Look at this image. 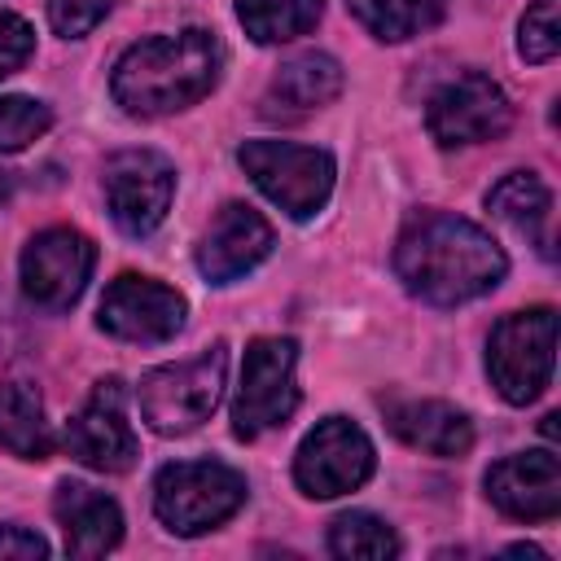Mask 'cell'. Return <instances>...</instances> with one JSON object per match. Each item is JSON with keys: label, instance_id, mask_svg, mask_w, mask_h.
<instances>
[{"label": "cell", "instance_id": "obj_1", "mask_svg": "<svg viewBox=\"0 0 561 561\" xmlns=\"http://www.w3.org/2000/svg\"><path fill=\"white\" fill-rule=\"evenodd\" d=\"M508 272L504 250L473 219L447 210H416L394 241V276L403 289L434 307L469 302L495 289Z\"/></svg>", "mask_w": 561, "mask_h": 561}, {"label": "cell", "instance_id": "obj_2", "mask_svg": "<svg viewBox=\"0 0 561 561\" xmlns=\"http://www.w3.org/2000/svg\"><path fill=\"white\" fill-rule=\"evenodd\" d=\"M224 70V48L210 31L184 26L131 44L110 75L114 101L136 118H162L202 101Z\"/></svg>", "mask_w": 561, "mask_h": 561}, {"label": "cell", "instance_id": "obj_3", "mask_svg": "<svg viewBox=\"0 0 561 561\" xmlns=\"http://www.w3.org/2000/svg\"><path fill=\"white\" fill-rule=\"evenodd\" d=\"M224 377H228V346L215 342L193 359L180 364H162L149 368L140 377V416L149 421L153 434L175 438V434H193L202 421H210V412L224 399Z\"/></svg>", "mask_w": 561, "mask_h": 561}, {"label": "cell", "instance_id": "obj_4", "mask_svg": "<svg viewBox=\"0 0 561 561\" xmlns=\"http://www.w3.org/2000/svg\"><path fill=\"white\" fill-rule=\"evenodd\" d=\"M245 504V478L224 460H175L153 478V513L171 535H206Z\"/></svg>", "mask_w": 561, "mask_h": 561}, {"label": "cell", "instance_id": "obj_5", "mask_svg": "<svg viewBox=\"0 0 561 561\" xmlns=\"http://www.w3.org/2000/svg\"><path fill=\"white\" fill-rule=\"evenodd\" d=\"M557 364V311L530 307L513 311L491 329L486 342V377L504 403H535L552 381Z\"/></svg>", "mask_w": 561, "mask_h": 561}, {"label": "cell", "instance_id": "obj_6", "mask_svg": "<svg viewBox=\"0 0 561 561\" xmlns=\"http://www.w3.org/2000/svg\"><path fill=\"white\" fill-rule=\"evenodd\" d=\"M237 162L254 180V188L289 219H311L329 202L337 175L324 149L289 145V140H245L237 149Z\"/></svg>", "mask_w": 561, "mask_h": 561}, {"label": "cell", "instance_id": "obj_7", "mask_svg": "<svg viewBox=\"0 0 561 561\" xmlns=\"http://www.w3.org/2000/svg\"><path fill=\"white\" fill-rule=\"evenodd\" d=\"M298 346L289 337H254L241 359V381L232 399V434L259 438L276 425H285L298 408V381H294Z\"/></svg>", "mask_w": 561, "mask_h": 561}, {"label": "cell", "instance_id": "obj_8", "mask_svg": "<svg viewBox=\"0 0 561 561\" xmlns=\"http://www.w3.org/2000/svg\"><path fill=\"white\" fill-rule=\"evenodd\" d=\"M373 465H377L373 438L346 416H324L298 443L294 482L311 500H333V495H346V491L364 486L373 478Z\"/></svg>", "mask_w": 561, "mask_h": 561}, {"label": "cell", "instance_id": "obj_9", "mask_svg": "<svg viewBox=\"0 0 561 561\" xmlns=\"http://www.w3.org/2000/svg\"><path fill=\"white\" fill-rule=\"evenodd\" d=\"M508 123H513V105H508L504 88L478 70L447 79L425 105V127L443 149L495 140L508 131Z\"/></svg>", "mask_w": 561, "mask_h": 561}, {"label": "cell", "instance_id": "obj_10", "mask_svg": "<svg viewBox=\"0 0 561 561\" xmlns=\"http://www.w3.org/2000/svg\"><path fill=\"white\" fill-rule=\"evenodd\" d=\"M110 219L127 237H149L175 197V167L153 149H123L105 162L101 175Z\"/></svg>", "mask_w": 561, "mask_h": 561}, {"label": "cell", "instance_id": "obj_11", "mask_svg": "<svg viewBox=\"0 0 561 561\" xmlns=\"http://www.w3.org/2000/svg\"><path fill=\"white\" fill-rule=\"evenodd\" d=\"M96 245L79 228H44L22 250V294L44 311H66L92 276Z\"/></svg>", "mask_w": 561, "mask_h": 561}, {"label": "cell", "instance_id": "obj_12", "mask_svg": "<svg viewBox=\"0 0 561 561\" xmlns=\"http://www.w3.org/2000/svg\"><path fill=\"white\" fill-rule=\"evenodd\" d=\"M66 451L96 473H127L136 465V434L123 403V381L105 377L92 386L83 408L66 425Z\"/></svg>", "mask_w": 561, "mask_h": 561}, {"label": "cell", "instance_id": "obj_13", "mask_svg": "<svg viewBox=\"0 0 561 561\" xmlns=\"http://www.w3.org/2000/svg\"><path fill=\"white\" fill-rule=\"evenodd\" d=\"M184 298L149 276H118L101 298V329L123 342H167L184 329Z\"/></svg>", "mask_w": 561, "mask_h": 561}, {"label": "cell", "instance_id": "obj_14", "mask_svg": "<svg viewBox=\"0 0 561 561\" xmlns=\"http://www.w3.org/2000/svg\"><path fill=\"white\" fill-rule=\"evenodd\" d=\"M267 254H272V224L254 206L228 202L197 245V272L210 285H232L245 272H254Z\"/></svg>", "mask_w": 561, "mask_h": 561}, {"label": "cell", "instance_id": "obj_15", "mask_svg": "<svg viewBox=\"0 0 561 561\" xmlns=\"http://www.w3.org/2000/svg\"><path fill=\"white\" fill-rule=\"evenodd\" d=\"M486 495L504 517L548 522L561 513V465L552 451H517L486 469Z\"/></svg>", "mask_w": 561, "mask_h": 561}, {"label": "cell", "instance_id": "obj_16", "mask_svg": "<svg viewBox=\"0 0 561 561\" xmlns=\"http://www.w3.org/2000/svg\"><path fill=\"white\" fill-rule=\"evenodd\" d=\"M53 513L61 522L70 557H105L123 539L118 504L105 491L88 486V482H61L57 495H53Z\"/></svg>", "mask_w": 561, "mask_h": 561}, {"label": "cell", "instance_id": "obj_17", "mask_svg": "<svg viewBox=\"0 0 561 561\" xmlns=\"http://www.w3.org/2000/svg\"><path fill=\"white\" fill-rule=\"evenodd\" d=\"M390 430L430 456H465L473 447V421L447 399H390L386 403Z\"/></svg>", "mask_w": 561, "mask_h": 561}, {"label": "cell", "instance_id": "obj_18", "mask_svg": "<svg viewBox=\"0 0 561 561\" xmlns=\"http://www.w3.org/2000/svg\"><path fill=\"white\" fill-rule=\"evenodd\" d=\"M486 210H491L495 219H504L513 232L530 237L543 259H552V232H548V224H552V193H548V184H543L535 171H513V175H504V180L486 193Z\"/></svg>", "mask_w": 561, "mask_h": 561}, {"label": "cell", "instance_id": "obj_19", "mask_svg": "<svg viewBox=\"0 0 561 561\" xmlns=\"http://www.w3.org/2000/svg\"><path fill=\"white\" fill-rule=\"evenodd\" d=\"M337 92H342V66L329 53L311 48V53H298V57L280 61V70L267 88V101H272V110L307 114V110L329 105Z\"/></svg>", "mask_w": 561, "mask_h": 561}, {"label": "cell", "instance_id": "obj_20", "mask_svg": "<svg viewBox=\"0 0 561 561\" xmlns=\"http://www.w3.org/2000/svg\"><path fill=\"white\" fill-rule=\"evenodd\" d=\"M0 447L18 460H48L53 456V425L44 416V399L31 381L0 386Z\"/></svg>", "mask_w": 561, "mask_h": 561}, {"label": "cell", "instance_id": "obj_21", "mask_svg": "<svg viewBox=\"0 0 561 561\" xmlns=\"http://www.w3.org/2000/svg\"><path fill=\"white\" fill-rule=\"evenodd\" d=\"M324 13V0H237V22L254 44H285L307 35Z\"/></svg>", "mask_w": 561, "mask_h": 561}, {"label": "cell", "instance_id": "obj_22", "mask_svg": "<svg viewBox=\"0 0 561 561\" xmlns=\"http://www.w3.org/2000/svg\"><path fill=\"white\" fill-rule=\"evenodd\" d=\"M346 4L359 18V26L386 44L412 39L447 13V0H346Z\"/></svg>", "mask_w": 561, "mask_h": 561}, {"label": "cell", "instance_id": "obj_23", "mask_svg": "<svg viewBox=\"0 0 561 561\" xmlns=\"http://www.w3.org/2000/svg\"><path fill=\"white\" fill-rule=\"evenodd\" d=\"M329 552L342 561H390L399 557V539L373 513H342L329 526Z\"/></svg>", "mask_w": 561, "mask_h": 561}, {"label": "cell", "instance_id": "obj_24", "mask_svg": "<svg viewBox=\"0 0 561 561\" xmlns=\"http://www.w3.org/2000/svg\"><path fill=\"white\" fill-rule=\"evenodd\" d=\"M53 127V110L35 96H0V153H18Z\"/></svg>", "mask_w": 561, "mask_h": 561}, {"label": "cell", "instance_id": "obj_25", "mask_svg": "<svg viewBox=\"0 0 561 561\" xmlns=\"http://www.w3.org/2000/svg\"><path fill=\"white\" fill-rule=\"evenodd\" d=\"M517 53L526 61H552L561 53V0H535L522 13Z\"/></svg>", "mask_w": 561, "mask_h": 561}, {"label": "cell", "instance_id": "obj_26", "mask_svg": "<svg viewBox=\"0 0 561 561\" xmlns=\"http://www.w3.org/2000/svg\"><path fill=\"white\" fill-rule=\"evenodd\" d=\"M110 4L114 0H48V22L61 39H79L110 13Z\"/></svg>", "mask_w": 561, "mask_h": 561}, {"label": "cell", "instance_id": "obj_27", "mask_svg": "<svg viewBox=\"0 0 561 561\" xmlns=\"http://www.w3.org/2000/svg\"><path fill=\"white\" fill-rule=\"evenodd\" d=\"M31 48H35V31L18 13H4L0 9V79L13 75L31 57Z\"/></svg>", "mask_w": 561, "mask_h": 561}, {"label": "cell", "instance_id": "obj_28", "mask_svg": "<svg viewBox=\"0 0 561 561\" xmlns=\"http://www.w3.org/2000/svg\"><path fill=\"white\" fill-rule=\"evenodd\" d=\"M48 557V543L26 526H0V561H39Z\"/></svg>", "mask_w": 561, "mask_h": 561}]
</instances>
